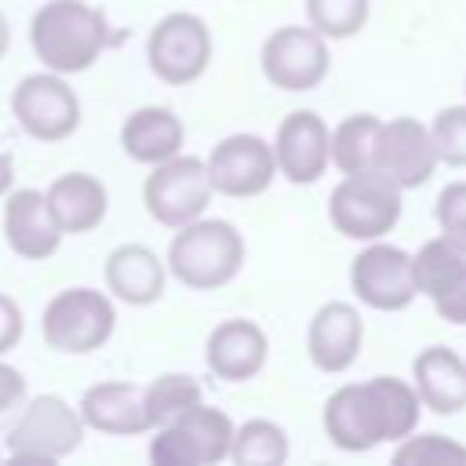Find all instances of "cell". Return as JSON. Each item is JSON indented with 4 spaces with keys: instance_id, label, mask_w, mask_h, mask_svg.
<instances>
[{
    "instance_id": "52a82bcc",
    "label": "cell",
    "mask_w": 466,
    "mask_h": 466,
    "mask_svg": "<svg viewBox=\"0 0 466 466\" xmlns=\"http://www.w3.org/2000/svg\"><path fill=\"white\" fill-rule=\"evenodd\" d=\"M80 441H84L80 411L58 393H40L22 408L18 422L11 426L7 455L15 462H55L73 455Z\"/></svg>"
},
{
    "instance_id": "f1b7e54d",
    "label": "cell",
    "mask_w": 466,
    "mask_h": 466,
    "mask_svg": "<svg viewBox=\"0 0 466 466\" xmlns=\"http://www.w3.org/2000/svg\"><path fill=\"white\" fill-rule=\"evenodd\" d=\"M430 142L437 153V164L466 167V102L462 106H444L430 124Z\"/></svg>"
},
{
    "instance_id": "2e32d148",
    "label": "cell",
    "mask_w": 466,
    "mask_h": 466,
    "mask_svg": "<svg viewBox=\"0 0 466 466\" xmlns=\"http://www.w3.org/2000/svg\"><path fill=\"white\" fill-rule=\"evenodd\" d=\"M328 135H331L328 124L313 109L288 113L280 120V127H277V138H273L277 171L295 186H313L331 164Z\"/></svg>"
},
{
    "instance_id": "44dd1931",
    "label": "cell",
    "mask_w": 466,
    "mask_h": 466,
    "mask_svg": "<svg viewBox=\"0 0 466 466\" xmlns=\"http://www.w3.org/2000/svg\"><path fill=\"white\" fill-rule=\"evenodd\" d=\"M411 386L422 408L455 415L459 408H466V360L451 346H426L411 360Z\"/></svg>"
},
{
    "instance_id": "9a60e30c",
    "label": "cell",
    "mask_w": 466,
    "mask_h": 466,
    "mask_svg": "<svg viewBox=\"0 0 466 466\" xmlns=\"http://www.w3.org/2000/svg\"><path fill=\"white\" fill-rule=\"evenodd\" d=\"M415 291L426 295L441 320L466 324V251L455 248L448 237L426 240L411 255Z\"/></svg>"
},
{
    "instance_id": "1f68e13d",
    "label": "cell",
    "mask_w": 466,
    "mask_h": 466,
    "mask_svg": "<svg viewBox=\"0 0 466 466\" xmlns=\"http://www.w3.org/2000/svg\"><path fill=\"white\" fill-rule=\"evenodd\" d=\"M22 331H25V320H22L18 302H15L11 295H4V291H0V357H4L7 350H15V346H18Z\"/></svg>"
},
{
    "instance_id": "8992f818",
    "label": "cell",
    "mask_w": 466,
    "mask_h": 466,
    "mask_svg": "<svg viewBox=\"0 0 466 466\" xmlns=\"http://www.w3.org/2000/svg\"><path fill=\"white\" fill-rule=\"evenodd\" d=\"M40 331L58 353H95L116 331L113 299L95 288H66L44 306Z\"/></svg>"
},
{
    "instance_id": "83f0119b",
    "label": "cell",
    "mask_w": 466,
    "mask_h": 466,
    "mask_svg": "<svg viewBox=\"0 0 466 466\" xmlns=\"http://www.w3.org/2000/svg\"><path fill=\"white\" fill-rule=\"evenodd\" d=\"M306 18L324 40H350L371 18V0H306Z\"/></svg>"
},
{
    "instance_id": "836d02e7",
    "label": "cell",
    "mask_w": 466,
    "mask_h": 466,
    "mask_svg": "<svg viewBox=\"0 0 466 466\" xmlns=\"http://www.w3.org/2000/svg\"><path fill=\"white\" fill-rule=\"evenodd\" d=\"M11 186H15V164L7 153H0V197H7Z\"/></svg>"
},
{
    "instance_id": "484cf974",
    "label": "cell",
    "mask_w": 466,
    "mask_h": 466,
    "mask_svg": "<svg viewBox=\"0 0 466 466\" xmlns=\"http://www.w3.org/2000/svg\"><path fill=\"white\" fill-rule=\"evenodd\" d=\"M229 459L240 466H280L288 459V433L273 419H248L233 430Z\"/></svg>"
},
{
    "instance_id": "e0dca14e",
    "label": "cell",
    "mask_w": 466,
    "mask_h": 466,
    "mask_svg": "<svg viewBox=\"0 0 466 466\" xmlns=\"http://www.w3.org/2000/svg\"><path fill=\"white\" fill-rule=\"evenodd\" d=\"M269 357V339L266 331L248 320V317H233L211 328L208 342H204V360L208 371L222 382H248L266 368Z\"/></svg>"
},
{
    "instance_id": "d6a6232c",
    "label": "cell",
    "mask_w": 466,
    "mask_h": 466,
    "mask_svg": "<svg viewBox=\"0 0 466 466\" xmlns=\"http://www.w3.org/2000/svg\"><path fill=\"white\" fill-rule=\"evenodd\" d=\"M22 400H25V379H22V371L11 368L7 360H0V415L7 408L22 404Z\"/></svg>"
},
{
    "instance_id": "7a4b0ae2",
    "label": "cell",
    "mask_w": 466,
    "mask_h": 466,
    "mask_svg": "<svg viewBox=\"0 0 466 466\" xmlns=\"http://www.w3.org/2000/svg\"><path fill=\"white\" fill-rule=\"evenodd\" d=\"M29 44L44 69L51 73H84L109 47V22L87 0H47L29 22Z\"/></svg>"
},
{
    "instance_id": "7c38bea8",
    "label": "cell",
    "mask_w": 466,
    "mask_h": 466,
    "mask_svg": "<svg viewBox=\"0 0 466 466\" xmlns=\"http://www.w3.org/2000/svg\"><path fill=\"white\" fill-rule=\"evenodd\" d=\"M350 288L353 295L379 309V313H397L415 302V277H411V255L397 244L368 240V248L350 262Z\"/></svg>"
},
{
    "instance_id": "e575fe53",
    "label": "cell",
    "mask_w": 466,
    "mask_h": 466,
    "mask_svg": "<svg viewBox=\"0 0 466 466\" xmlns=\"http://www.w3.org/2000/svg\"><path fill=\"white\" fill-rule=\"evenodd\" d=\"M7 47H11V25H7V18L0 15V58L7 55Z\"/></svg>"
},
{
    "instance_id": "ffe728a7",
    "label": "cell",
    "mask_w": 466,
    "mask_h": 466,
    "mask_svg": "<svg viewBox=\"0 0 466 466\" xmlns=\"http://www.w3.org/2000/svg\"><path fill=\"white\" fill-rule=\"evenodd\" d=\"M76 411L87 430L113 433V437H135V433L153 430L149 411H146V393L135 382H116V379L95 382L84 390Z\"/></svg>"
},
{
    "instance_id": "d4e9b609",
    "label": "cell",
    "mask_w": 466,
    "mask_h": 466,
    "mask_svg": "<svg viewBox=\"0 0 466 466\" xmlns=\"http://www.w3.org/2000/svg\"><path fill=\"white\" fill-rule=\"evenodd\" d=\"M375 131H379V116H375V113H350V116H346V120L328 135L331 164H335L342 175L371 171Z\"/></svg>"
},
{
    "instance_id": "8fae6325",
    "label": "cell",
    "mask_w": 466,
    "mask_h": 466,
    "mask_svg": "<svg viewBox=\"0 0 466 466\" xmlns=\"http://www.w3.org/2000/svg\"><path fill=\"white\" fill-rule=\"evenodd\" d=\"M262 76L280 91H313L331 69L328 40L313 25H280L262 40Z\"/></svg>"
},
{
    "instance_id": "d6986e66",
    "label": "cell",
    "mask_w": 466,
    "mask_h": 466,
    "mask_svg": "<svg viewBox=\"0 0 466 466\" xmlns=\"http://www.w3.org/2000/svg\"><path fill=\"white\" fill-rule=\"evenodd\" d=\"M62 229L51 218V208L44 200L40 189H7V204H4V240L18 258L40 262L51 258L62 244Z\"/></svg>"
},
{
    "instance_id": "3957f363",
    "label": "cell",
    "mask_w": 466,
    "mask_h": 466,
    "mask_svg": "<svg viewBox=\"0 0 466 466\" xmlns=\"http://www.w3.org/2000/svg\"><path fill=\"white\" fill-rule=\"evenodd\" d=\"M167 273L193 291L226 288L244 266V237L226 218H193L167 244Z\"/></svg>"
},
{
    "instance_id": "ba28073f",
    "label": "cell",
    "mask_w": 466,
    "mask_h": 466,
    "mask_svg": "<svg viewBox=\"0 0 466 466\" xmlns=\"http://www.w3.org/2000/svg\"><path fill=\"white\" fill-rule=\"evenodd\" d=\"M211 197H215V189H211L204 160L186 157V153H175V157L153 164V171L146 175V186H142L146 211L153 215V222H160L167 229H178V226L200 218L204 208L211 204Z\"/></svg>"
},
{
    "instance_id": "30bf717a",
    "label": "cell",
    "mask_w": 466,
    "mask_h": 466,
    "mask_svg": "<svg viewBox=\"0 0 466 466\" xmlns=\"http://www.w3.org/2000/svg\"><path fill=\"white\" fill-rule=\"evenodd\" d=\"M18 127L36 142H62L80 127V98L62 73H29L11 91Z\"/></svg>"
},
{
    "instance_id": "4316f807",
    "label": "cell",
    "mask_w": 466,
    "mask_h": 466,
    "mask_svg": "<svg viewBox=\"0 0 466 466\" xmlns=\"http://www.w3.org/2000/svg\"><path fill=\"white\" fill-rule=\"evenodd\" d=\"M142 393H146V411H149L153 430H157L160 422H167L171 415L186 411L189 404L204 400L200 382H197L193 375H186V371H164V375H157L149 386H142Z\"/></svg>"
},
{
    "instance_id": "ac0fdd59",
    "label": "cell",
    "mask_w": 466,
    "mask_h": 466,
    "mask_svg": "<svg viewBox=\"0 0 466 466\" xmlns=\"http://www.w3.org/2000/svg\"><path fill=\"white\" fill-rule=\"evenodd\" d=\"M360 342H364V320L350 302H339V299L324 302L313 313L309 331H306L309 360H313V368H320L328 375L346 371L357 360Z\"/></svg>"
},
{
    "instance_id": "5b68a950",
    "label": "cell",
    "mask_w": 466,
    "mask_h": 466,
    "mask_svg": "<svg viewBox=\"0 0 466 466\" xmlns=\"http://www.w3.org/2000/svg\"><path fill=\"white\" fill-rule=\"evenodd\" d=\"M229 441L233 419L222 408L197 400L157 426V437L149 441V459L157 466H215L229 459Z\"/></svg>"
},
{
    "instance_id": "7402d4cb",
    "label": "cell",
    "mask_w": 466,
    "mask_h": 466,
    "mask_svg": "<svg viewBox=\"0 0 466 466\" xmlns=\"http://www.w3.org/2000/svg\"><path fill=\"white\" fill-rule=\"evenodd\" d=\"M106 288L127 306H153L164 295L167 266L146 244H120L106 258Z\"/></svg>"
},
{
    "instance_id": "5bb4252c",
    "label": "cell",
    "mask_w": 466,
    "mask_h": 466,
    "mask_svg": "<svg viewBox=\"0 0 466 466\" xmlns=\"http://www.w3.org/2000/svg\"><path fill=\"white\" fill-rule=\"evenodd\" d=\"M437 167V153L430 142V131L415 116H393L379 120L375 149H371V171L386 175L400 189H419L430 182Z\"/></svg>"
},
{
    "instance_id": "4fadbf2b",
    "label": "cell",
    "mask_w": 466,
    "mask_h": 466,
    "mask_svg": "<svg viewBox=\"0 0 466 466\" xmlns=\"http://www.w3.org/2000/svg\"><path fill=\"white\" fill-rule=\"evenodd\" d=\"M204 167H208L211 189L222 197H233V200L266 193L277 175L273 146L248 131H237V135H226L222 142H215Z\"/></svg>"
},
{
    "instance_id": "603a6c76",
    "label": "cell",
    "mask_w": 466,
    "mask_h": 466,
    "mask_svg": "<svg viewBox=\"0 0 466 466\" xmlns=\"http://www.w3.org/2000/svg\"><path fill=\"white\" fill-rule=\"evenodd\" d=\"M44 200L62 233H91L95 226H102V218L109 211V193H106L102 178H95L87 171L58 175L44 189Z\"/></svg>"
},
{
    "instance_id": "4dcf8cb0",
    "label": "cell",
    "mask_w": 466,
    "mask_h": 466,
    "mask_svg": "<svg viewBox=\"0 0 466 466\" xmlns=\"http://www.w3.org/2000/svg\"><path fill=\"white\" fill-rule=\"evenodd\" d=\"M433 218L441 226V237H448L455 248L466 251V182H448L437 193Z\"/></svg>"
},
{
    "instance_id": "f546056e",
    "label": "cell",
    "mask_w": 466,
    "mask_h": 466,
    "mask_svg": "<svg viewBox=\"0 0 466 466\" xmlns=\"http://www.w3.org/2000/svg\"><path fill=\"white\" fill-rule=\"evenodd\" d=\"M393 462H466V448L444 433H419L400 437V448L393 451Z\"/></svg>"
},
{
    "instance_id": "cb8c5ba5",
    "label": "cell",
    "mask_w": 466,
    "mask_h": 466,
    "mask_svg": "<svg viewBox=\"0 0 466 466\" xmlns=\"http://www.w3.org/2000/svg\"><path fill=\"white\" fill-rule=\"evenodd\" d=\"M186 127L167 106H142L135 109L120 127V146L135 164H160L175 153H182Z\"/></svg>"
},
{
    "instance_id": "277c9868",
    "label": "cell",
    "mask_w": 466,
    "mask_h": 466,
    "mask_svg": "<svg viewBox=\"0 0 466 466\" xmlns=\"http://www.w3.org/2000/svg\"><path fill=\"white\" fill-rule=\"evenodd\" d=\"M400 211L404 189L379 171H353L328 197V218L350 240H379L393 233Z\"/></svg>"
},
{
    "instance_id": "9c48e42d",
    "label": "cell",
    "mask_w": 466,
    "mask_h": 466,
    "mask_svg": "<svg viewBox=\"0 0 466 466\" xmlns=\"http://www.w3.org/2000/svg\"><path fill=\"white\" fill-rule=\"evenodd\" d=\"M146 62L157 80L171 87H186L204 76L211 66V29L204 18L189 11H171L164 15L146 40Z\"/></svg>"
},
{
    "instance_id": "6da1fadb",
    "label": "cell",
    "mask_w": 466,
    "mask_h": 466,
    "mask_svg": "<svg viewBox=\"0 0 466 466\" xmlns=\"http://www.w3.org/2000/svg\"><path fill=\"white\" fill-rule=\"evenodd\" d=\"M422 400L408 379L379 375L346 382L324 400V433L339 451H371L382 441L415 433Z\"/></svg>"
}]
</instances>
